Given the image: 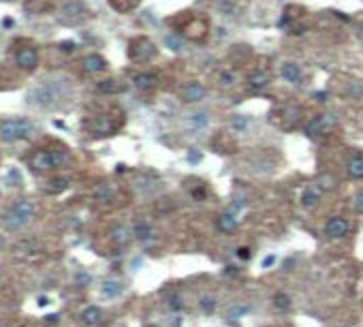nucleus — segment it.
<instances>
[{
    "label": "nucleus",
    "mask_w": 363,
    "mask_h": 327,
    "mask_svg": "<svg viewBox=\"0 0 363 327\" xmlns=\"http://www.w3.org/2000/svg\"><path fill=\"white\" fill-rule=\"evenodd\" d=\"M280 73H282V77H284V79H287L289 83H299L301 77H303L301 67H299V64H295V62H284Z\"/></svg>",
    "instance_id": "nucleus-12"
},
{
    "label": "nucleus",
    "mask_w": 363,
    "mask_h": 327,
    "mask_svg": "<svg viewBox=\"0 0 363 327\" xmlns=\"http://www.w3.org/2000/svg\"><path fill=\"white\" fill-rule=\"evenodd\" d=\"M220 83H222V86H233V83H235V75H233L231 71H224V73H220Z\"/></svg>",
    "instance_id": "nucleus-33"
},
{
    "label": "nucleus",
    "mask_w": 363,
    "mask_h": 327,
    "mask_svg": "<svg viewBox=\"0 0 363 327\" xmlns=\"http://www.w3.org/2000/svg\"><path fill=\"white\" fill-rule=\"evenodd\" d=\"M92 131H94V135H109V133L113 131V126L109 124V120L105 118V115H101V118H96V120H94Z\"/></svg>",
    "instance_id": "nucleus-23"
},
{
    "label": "nucleus",
    "mask_w": 363,
    "mask_h": 327,
    "mask_svg": "<svg viewBox=\"0 0 363 327\" xmlns=\"http://www.w3.org/2000/svg\"><path fill=\"white\" fill-rule=\"evenodd\" d=\"M319 197H321V192H319L316 186H308V188H303V192H301L303 208H314V205L319 203Z\"/></svg>",
    "instance_id": "nucleus-16"
},
{
    "label": "nucleus",
    "mask_w": 363,
    "mask_h": 327,
    "mask_svg": "<svg viewBox=\"0 0 363 327\" xmlns=\"http://www.w3.org/2000/svg\"><path fill=\"white\" fill-rule=\"evenodd\" d=\"M99 92H105V94H115V92H122V86L115 79H105L99 83Z\"/></svg>",
    "instance_id": "nucleus-27"
},
{
    "label": "nucleus",
    "mask_w": 363,
    "mask_h": 327,
    "mask_svg": "<svg viewBox=\"0 0 363 327\" xmlns=\"http://www.w3.org/2000/svg\"><path fill=\"white\" fill-rule=\"evenodd\" d=\"M69 188V182L64 178H56V180H51L49 182V186H47V192H54V195H58V192H62V190H67Z\"/></svg>",
    "instance_id": "nucleus-29"
},
{
    "label": "nucleus",
    "mask_w": 363,
    "mask_h": 327,
    "mask_svg": "<svg viewBox=\"0 0 363 327\" xmlns=\"http://www.w3.org/2000/svg\"><path fill=\"white\" fill-rule=\"evenodd\" d=\"M122 293H124V285H122L120 280H105L101 287V295L105 299H115V297H120Z\"/></svg>",
    "instance_id": "nucleus-11"
},
{
    "label": "nucleus",
    "mask_w": 363,
    "mask_h": 327,
    "mask_svg": "<svg viewBox=\"0 0 363 327\" xmlns=\"http://www.w3.org/2000/svg\"><path fill=\"white\" fill-rule=\"evenodd\" d=\"M156 83H158V79H156V75H154V73H139V75H135V86H137L139 90H144V92L154 90V88H156Z\"/></svg>",
    "instance_id": "nucleus-13"
},
{
    "label": "nucleus",
    "mask_w": 363,
    "mask_h": 327,
    "mask_svg": "<svg viewBox=\"0 0 363 327\" xmlns=\"http://www.w3.org/2000/svg\"><path fill=\"white\" fill-rule=\"evenodd\" d=\"M348 92H351V96H359L363 92V86H359V83H351V86H348Z\"/></svg>",
    "instance_id": "nucleus-36"
},
{
    "label": "nucleus",
    "mask_w": 363,
    "mask_h": 327,
    "mask_svg": "<svg viewBox=\"0 0 363 327\" xmlns=\"http://www.w3.org/2000/svg\"><path fill=\"white\" fill-rule=\"evenodd\" d=\"M83 15H86V6H83L79 0H71V2H67V4L62 6V19L67 24L81 22Z\"/></svg>",
    "instance_id": "nucleus-5"
},
{
    "label": "nucleus",
    "mask_w": 363,
    "mask_h": 327,
    "mask_svg": "<svg viewBox=\"0 0 363 327\" xmlns=\"http://www.w3.org/2000/svg\"><path fill=\"white\" fill-rule=\"evenodd\" d=\"M30 167L35 171H47L54 169V158H51V150H36L30 156Z\"/></svg>",
    "instance_id": "nucleus-8"
},
{
    "label": "nucleus",
    "mask_w": 363,
    "mask_h": 327,
    "mask_svg": "<svg viewBox=\"0 0 363 327\" xmlns=\"http://www.w3.org/2000/svg\"><path fill=\"white\" fill-rule=\"evenodd\" d=\"M224 276H231V278H235V276L239 274L237 272V267H233V265H229V267H224V272H222Z\"/></svg>",
    "instance_id": "nucleus-38"
},
{
    "label": "nucleus",
    "mask_w": 363,
    "mask_h": 327,
    "mask_svg": "<svg viewBox=\"0 0 363 327\" xmlns=\"http://www.w3.org/2000/svg\"><path fill=\"white\" fill-rule=\"evenodd\" d=\"M32 216H35V203L24 199V201H17L15 205H11V208L6 210V214L2 216V222L6 229H19V227H24Z\"/></svg>",
    "instance_id": "nucleus-3"
},
{
    "label": "nucleus",
    "mask_w": 363,
    "mask_h": 327,
    "mask_svg": "<svg viewBox=\"0 0 363 327\" xmlns=\"http://www.w3.org/2000/svg\"><path fill=\"white\" fill-rule=\"evenodd\" d=\"M77 282L86 285V282H90V276H86V274H77Z\"/></svg>",
    "instance_id": "nucleus-41"
},
{
    "label": "nucleus",
    "mask_w": 363,
    "mask_h": 327,
    "mask_svg": "<svg viewBox=\"0 0 363 327\" xmlns=\"http://www.w3.org/2000/svg\"><path fill=\"white\" fill-rule=\"evenodd\" d=\"M205 94H207L205 86H203V83H197V81L186 83L184 90H182V96H184L186 103H199V101L205 99Z\"/></svg>",
    "instance_id": "nucleus-10"
},
{
    "label": "nucleus",
    "mask_w": 363,
    "mask_h": 327,
    "mask_svg": "<svg viewBox=\"0 0 363 327\" xmlns=\"http://www.w3.org/2000/svg\"><path fill=\"white\" fill-rule=\"evenodd\" d=\"M47 304H49L47 297H38V306H47Z\"/></svg>",
    "instance_id": "nucleus-43"
},
{
    "label": "nucleus",
    "mask_w": 363,
    "mask_h": 327,
    "mask_svg": "<svg viewBox=\"0 0 363 327\" xmlns=\"http://www.w3.org/2000/svg\"><path fill=\"white\" fill-rule=\"evenodd\" d=\"M111 242L118 244V246H124V244L131 242V233L124 227H113L111 229Z\"/></svg>",
    "instance_id": "nucleus-22"
},
{
    "label": "nucleus",
    "mask_w": 363,
    "mask_h": 327,
    "mask_svg": "<svg viewBox=\"0 0 363 327\" xmlns=\"http://www.w3.org/2000/svg\"><path fill=\"white\" fill-rule=\"evenodd\" d=\"M35 133V124L28 118H11L0 122V139L4 144H15L19 139H28Z\"/></svg>",
    "instance_id": "nucleus-2"
},
{
    "label": "nucleus",
    "mask_w": 363,
    "mask_h": 327,
    "mask_svg": "<svg viewBox=\"0 0 363 327\" xmlns=\"http://www.w3.org/2000/svg\"><path fill=\"white\" fill-rule=\"evenodd\" d=\"M218 229L224 231V233H231V231L237 229V218L233 214H222L218 218Z\"/></svg>",
    "instance_id": "nucleus-20"
},
{
    "label": "nucleus",
    "mask_w": 363,
    "mask_h": 327,
    "mask_svg": "<svg viewBox=\"0 0 363 327\" xmlns=\"http://www.w3.org/2000/svg\"><path fill=\"white\" fill-rule=\"evenodd\" d=\"M359 35L363 36V19H361V24H359Z\"/></svg>",
    "instance_id": "nucleus-45"
},
{
    "label": "nucleus",
    "mask_w": 363,
    "mask_h": 327,
    "mask_svg": "<svg viewBox=\"0 0 363 327\" xmlns=\"http://www.w3.org/2000/svg\"><path fill=\"white\" fill-rule=\"evenodd\" d=\"M348 229H351V224H348L346 218H342V216H333L331 220L327 222L325 233H327L329 237H333V240H340V237L348 235Z\"/></svg>",
    "instance_id": "nucleus-7"
},
{
    "label": "nucleus",
    "mask_w": 363,
    "mask_h": 327,
    "mask_svg": "<svg viewBox=\"0 0 363 327\" xmlns=\"http://www.w3.org/2000/svg\"><path fill=\"white\" fill-rule=\"evenodd\" d=\"M2 248H4V240H2V237H0V250H2Z\"/></svg>",
    "instance_id": "nucleus-46"
},
{
    "label": "nucleus",
    "mask_w": 363,
    "mask_h": 327,
    "mask_svg": "<svg viewBox=\"0 0 363 327\" xmlns=\"http://www.w3.org/2000/svg\"><path fill=\"white\" fill-rule=\"evenodd\" d=\"M188 158H190L192 163H199V160H201V154H199V152H190V154H188Z\"/></svg>",
    "instance_id": "nucleus-42"
},
{
    "label": "nucleus",
    "mask_w": 363,
    "mask_h": 327,
    "mask_svg": "<svg viewBox=\"0 0 363 327\" xmlns=\"http://www.w3.org/2000/svg\"><path fill=\"white\" fill-rule=\"evenodd\" d=\"M67 79H47L26 92V101L35 107H51L67 94Z\"/></svg>",
    "instance_id": "nucleus-1"
},
{
    "label": "nucleus",
    "mask_w": 363,
    "mask_h": 327,
    "mask_svg": "<svg viewBox=\"0 0 363 327\" xmlns=\"http://www.w3.org/2000/svg\"><path fill=\"white\" fill-rule=\"evenodd\" d=\"M250 312V306H242V304H235L231 308H226V319L229 321H237L239 317H244V314Z\"/></svg>",
    "instance_id": "nucleus-26"
},
{
    "label": "nucleus",
    "mask_w": 363,
    "mask_h": 327,
    "mask_svg": "<svg viewBox=\"0 0 363 327\" xmlns=\"http://www.w3.org/2000/svg\"><path fill=\"white\" fill-rule=\"evenodd\" d=\"M199 306L205 314H212L214 310H216V301H214V297H207V295H203V297L199 299Z\"/></svg>",
    "instance_id": "nucleus-32"
},
{
    "label": "nucleus",
    "mask_w": 363,
    "mask_h": 327,
    "mask_svg": "<svg viewBox=\"0 0 363 327\" xmlns=\"http://www.w3.org/2000/svg\"><path fill=\"white\" fill-rule=\"evenodd\" d=\"M156 47L152 45V41L147 38H137V41L131 43V58L133 60H147V58L154 56Z\"/></svg>",
    "instance_id": "nucleus-6"
},
{
    "label": "nucleus",
    "mask_w": 363,
    "mask_h": 327,
    "mask_svg": "<svg viewBox=\"0 0 363 327\" xmlns=\"http://www.w3.org/2000/svg\"><path fill=\"white\" fill-rule=\"evenodd\" d=\"M165 45L169 47L171 51H180L182 47H184V38L178 36V35H167L165 36Z\"/></svg>",
    "instance_id": "nucleus-28"
},
{
    "label": "nucleus",
    "mask_w": 363,
    "mask_h": 327,
    "mask_svg": "<svg viewBox=\"0 0 363 327\" xmlns=\"http://www.w3.org/2000/svg\"><path fill=\"white\" fill-rule=\"evenodd\" d=\"M17 64H19V69H24V71H35L36 69V64H38V54H36V49L35 47H24V49H19L17 51Z\"/></svg>",
    "instance_id": "nucleus-9"
},
{
    "label": "nucleus",
    "mask_w": 363,
    "mask_h": 327,
    "mask_svg": "<svg viewBox=\"0 0 363 327\" xmlns=\"http://www.w3.org/2000/svg\"><path fill=\"white\" fill-rule=\"evenodd\" d=\"M60 47H62L64 51H73V47H75V45L71 43V41H64V43H60Z\"/></svg>",
    "instance_id": "nucleus-40"
},
{
    "label": "nucleus",
    "mask_w": 363,
    "mask_h": 327,
    "mask_svg": "<svg viewBox=\"0 0 363 327\" xmlns=\"http://www.w3.org/2000/svg\"><path fill=\"white\" fill-rule=\"evenodd\" d=\"M2 24H4V26H13V19H9V17H4V19H2Z\"/></svg>",
    "instance_id": "nucleus-44"
},
{
    "label": "nucleus",
    "mask_w": 363,
    "mask_h": 327,
    "mask_svg": "<svg viewBox=\"0 0 363 327\" xmlns=\"http://www.w3.org/2000/svg\"><path fill=\"white\" fill-rule=\"evenodd\" d=\"M188 124H190L192 131H203L210 124V115L205 111H197V113H190V120H188Z\"/></svg>",
    "instance_id": "nucleus-17"
},
{
    "label": "nucleus",
    "mask_w": 363,
    "mask_h": 327,
    "mask_svg": "<svg viewBox=\"0 0 363 327\" xmlns=\"http://www.w3.org/2000/svg\"><path fill=\"white\" fill-rule=\"evenodd\" d=\"M248 83L252 90H263L269 83V77H267V73H263V71H256V73H252L248 77Z\"/></svg>",
    "instance_id": "nucleus-19"
},
{
    "label": "nucleus",
    "mask_w": 363,
    "mask_h": 327,
    "mask_svg": "<svg viewBox=\"0 0 363 327\" xmlns=\"http://www.w3.org/2000/svg\"><path fill=\"white\" fill-rule=\"evenodd\" d=\"M335 124H338V118H335L333 113H319L310 120V124L306 126V133L310 137H321V135L331 131Z\"/></svg>",
    "instance_id": "nucleus-4"
},
{
    "label": "nucleus",
    "mask_w": 363,
    "mask_h": 327,
    "mask_svg": "<svg viewBox=\"0 0 363 327\" xmlns=\"http://www.w3.org/2000/svg\"><path fill=\"white\" fill-rule=\"evenodd\" d=\"M135 235L139 237L141 242H152L154 240V229H152V224H147V222H137L135 224Z\"/></svg>",
    "instance_id": "nucleus-18"
},
{
    "label": "nucleus",
    "mask_w": 363,
    "mask_h": 327,
    "mask_svg": "<svg viewBox=\"0 0 363 327\" xmlns=\"http://www.w3.org/2000/svg\"><path fill=\"white\" fill-rule=\"evenodd\" d=\"M83 69L88 71V73H99V71L105 69V58L99 56V54H90L83 58Z\"/></svg>",
    "instance_id": "nucleus-14"
},
{
    "label": "nucleus",
    "mask_w": 363,
    "mask_h": 327,
    "mask_svg": "<svg viewBox=\"0 0 363 327\" xmlns=\"http://www.w3.org/2000/svg\"><path fill=\"white\" fill-rule=\"evenodd\" d=\"M274 306L278 308V310H289V308H290V297L287 293H276L274 295Z\"/></svg>",
    "instance_id": "nucleus-30"
},
{
    "label": "nucleus",
    "mask_w": 363,
    "mask_h": 327,
    "mask_svg": "<svg viewBox=\"0 0 363 327\" xmlns=\"http://www.w3.org/2000/svg\"><path fill=\"white\" fill-rule=\"evenodd\" d=\"M81 321H83L86 325H99L101 321H103L101 308H99V306H88L86 310L81 312Z\"/></svg>",
    "instance_id": "nucleus-15"
},
{
    "label": "nucleus",
    "mask_w": 363,
    "mask_h": 327,
    "mask_svg": "<svg viewBox=\"0 0 363 327\" xmlns=\"http://www.w3.org/2000/svg\"><path fill=\"white\" fill-rule=\"evenodd\" d=\"M182 306H184V304H182V297L178 293H173L169 297V308H171V310H182Z\"/></svg>",
    "instance_id": "nucleus-34"
},
{
    "label": "nucleus",
    "mask_w": 363,
    "mask_h": 327,
    "mask_svg": "<svg viewBox=\"0 0 363 327\" xmlns=\"http://www.w3.org/2000/svg\"><path fill=\"white\" fill-rule=\"evenodd\" d=\"M94 197H96V201H101V203H109L113 199V190L109 188L107 184H101V186H96Z\"/></svg>",
    "instance_id": "nucleus-25"
},
{
    "label": "nucleus",
    "mask_w": 363,
    "mask_h": 327,
    "mask_svg": "<svg viewBox=\"0 0 363 327\" xmlns=\"http://www.w3.org/2000/svg\"><path fill=\"white\" fill-rule=\"evenodd\" d=\"M248 124H250V118H248V115L237 113V115H233V118H231V128H233L235 133H244L246 128H248Z\"/></svg>",
    "instance_id": "nucleus-24"
},
{
    "label": "nucleus",
    "mask_w": 363,
    "mask_h": 327,
    "mask_svg": "<svg viewBox=\"0 0 363 327\" xmlns=\"http://www.w3.org/2000/svg\"><path fill=\"white\" fill-rule=\"evenodd\" d=\"M355 210H357L359 214H363V190L357 192V197H355Z\"/></svg>",
    "instance_id": "nucleus-35"
},
{
    "label": "nucleus",
    "mask_w": 363,
    "mask_h": 327,
    "mask_svg": "<svg viewBox=\"0 0 363 327\" xmlns=\"http://www.w3.org/2000/svg\"><path fill=\"white\" fill-rule=\"evenodd\" d=\"M51 158H54V167H62L64 163H69V152L60 147V150H51Z\"/></svg>",
    "instance_id": "nucleus-31"
},
{
    "label": "nucleus",
    "mask_w": 363,
    "mask_h": 327,
    "mask_svg": "<svg viewBox=\"0 0 363 327\" xmlns=\"http://www.w3.org/2000/svg\"><path fill=\"white\" fill-rule=\"evenodd\" d=\"M237 256L239 259H250V248H237Z\"/></svg>",
    "instance_id": "nucleus-37"
},
{
    "label": "nucleus",
    "mask_w": 363,
    "mask_h": 327,
    "mask_svg": "<svg viewBox=\"0 0 363 327\" xmlns=\"http://www.w3.org/2000/svg\"><path fill=\"white\" fill-rule=\"evenodd\" d=\"M346 171L353 178H363V156H353L346 165Z\"/></svg>",
    "instance_id": "nucleus-21"
},
{
    "label": "nucleus",
    "mask_w": 363,
    "mask_h": 327,
    "mask_svg": "<svg viewBox=\"0 0 363 327\" xmlns=\"http://www.w3.org/2000/svg\"><path fill=\"white\" fill-rule=\"evenodd\" d=\"M276 263V254H269V256H265L263 259V267H271Z\"/></svg>",
    "instance_id": "nucleus-39"
}]
</instances>
